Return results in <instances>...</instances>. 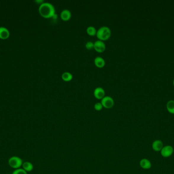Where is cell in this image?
<instances>
[{
  "label": "cell",
  "instance_id": "6da1fadb",
  "mask_svg": "<svg viewBox=\"0 0 174 174\" xmlns=\"http://www.w3.org/2000/svg\"><path fill=\"white\" fill-rule=\"evenodd\" d=\"M39 12L44 18H51L56 14V9L51 3L44 2L39 6Z\"/></svg>",
  "mask_w": 174,
  "mask_h": 174
},
{
  "label": "cell",
  "instance_id": "7a4b0ae2",
  "mask_svg": "<svg viewBox=\"0 0 174 174\" xmlns=\"http://www.w3.org/2000/svg\"><path fill=\"white\" fill-rule=\"evenodd\" d=\"M111 33V29L107 26H104L97 30L96 35L99 40L104 41L107 40L110 37Z\"/></svg>",
  "mask_w": 174,
  "mask_h": 174
},
{
  "label": "cell",
  "instance_id": "3957f363",
  "mask_svg": "<svg viewBox=\"0 0 174 174\" xmlns=\"http://www.w3.org/2000/svg\"><path fill=\"white\" fill-rule=\"evenodd\" d=\"M22 160L18 156H12L9 158L8 164L9 166L13 168L16 169H20L22 165Z\"/></svg>",
  "mask_w": 174,
  "mask_h": 174
},
{
  "label": "cell",
  "instance_id": "277c9868",
  "mask_svg": "<svg viewBox=\"0 0 174 174\" xmlns=\"http://www.w3.org/2000/svg\"><path fill=\"white\" fill-rule=\"evenodd\" d=\"M101 103L103 107L107 109H109L113 107L114 105V100L112 97L107 96L104 97V98L102 99Z\"/></svg>",
  "mask_w": 174,
  "mask_h": 174
},
{
  "label": "cell",
  "instance_id": "5b68a950",
  "mask_svg": "<svg viewBox=\"0 0 174 174\" xmlns=\"http://www.w3.org/2000/svg\"><path fill=\"white\" fill-rule=\"evenodd\" d=\"M174 153V149L170 145H166L162 148L160 151L162 156L164 158H167L172 155Z\"/></svg>",
  "mask_w": 174,
  "mask_h": 174
},
{
  "label": "cell",
  "instance_id": "8992f818",
  "mask_svg": "<svg viewBox=\"0 0 174 174\" xmlns=\"http://www.w3.org/2000/svg\"><path fill=\"white\" fill-rule=\"evenodd\" d=\"M106 45L104 41L101 40H97L94 42V49L97 52L102 53L105 50Z\"/></svg>",
  "mask_w": 174,
  "mask_h": 174
},
{
  "label": "cell",
  "instance_id": "52a82bcc",
  "mask_svg": "<svg viewBox=\"0 0 174 174\" xmlns=\"http://www.w3.org/2000/svg\"><path fill=\"white\" fill-rule=\"evenodd\" d=\"M93 93L95 97L98 99H102L105 96V91L102 87H96Z\"/></svg>",
  "mask_w": 174,
  "mask_h": 174
},
{
  "label": "cell",
  "instance_id": "ba28073f",
  "mask_svg": "<svg viewBox=\"0 0 174 174\" xmlns=\"http://www.w3.org/2000/svg\"><path fill=\"white\" fill-rule=\"evenodd\" d=\"M72 15L70 10L68 9H64L61 12L60 16L62 20L67 21L70 20Z\"/></svg>",
  "mask_w": 174,
  "mask_h": 174
},
{
  "label": "cell",
  "instance_id": "9c48e42d",
  "mask_svg": "<svg viewBox=\"0 0 174 174\" xmlns=\"http://www.w3.org/2000/svg\"><path fill=\"white\" fill-rule=\"evenodd\" d=\"M152 147L153 150L156 152L161 151L163 147V143L160 140H155L153 142Z\"/></svg>",
  "mask_w": 174,
  "mask_h": 174
},
{
  "label": "cell",
  "instance_id": "30bf717a",
  "mask_svg": "<svg viewBox=\"0 0 174 174\" xmlns=\"http://www.w3.org/2000/svg\"><path fill=\"white\" fill-rule=\"evenodd\" d=\"M140 165L142 169L144 170H149L152 167L151 162L149 160L144 158L140 161Z\"/></svg>",
  "mask_w": 174,
  "mask_h": 174
},
{
  "label": "cell",
  "instance_id": "8fae6325",
  "mask_svg": "<svg viewBox=\"0 0 174 174\" xmlns=\"http://www.w3.org/2000/svg\"><path fill=\"white\" fill-rule=\"evenodd\" d=\"M95 64L97 67L102 68L104 67L105 64V61L104 58L100 56H97L94 60Z\"/></svg>",
  "mask_w": 174,
  "mask_h": 174
},
{
  "label": "cell",
  "instance_id": "7c38bea8",
  "mask_svg": "<svg viewBox=\"0 0 174 174\" xmlns=\"http://www.w3.org/2000/svg\"><path fill=\"white\" fill-rule=\"evenodd\" d=\"M10 35L8 30L5 27H0V38L2 39H7Z\"/></svg>",
  "mask_w": 174,
  "mask_h": 174
},
{
  "label": "cell",
  "instance_id": "4fadbf2b",
  "mask_svg": "<svg viewBox=\"0 0 174 174\" xmlns=\"http://www.w3.org/2000/svg\"><path fill=\"white\" fill-rule=\"evenodd\" d=\"M22 167L24 170H25L27 172H31L34 168L33 164L29 162H24V163H22Z\"/></svg>",
  "mask_w": 174,
  "mask_h": 174
},
{
  "label": "cell",
  "instance_id": "5bb4252c",
  "mask_svg": "<svg viewBox=\"0 0 174 174\" xmlns=\"http://www.w3.org/2000/svg\"><path fill=\"white\" fill-rule=\"evenodd\" d=\"M72 74L68 72H65L62 74V79L65 81H69L72 80Z\"/></svg>",
  "mask_w": 174,
  "mask_h": 174
},
{
  "label": "cell",
  "instance_id": "9a60e30c",
  "mask_svg": "<svg viewBox=\"0 0 174 174\" xmlns=\"http://www.w3.org/2000/svg\"><path fill=\"white\" fill-rule=\"evenodd\" d=\"M167 108L169 113L174 114V101L170 100L167 104Z\"/></svg>",
  "mask_w": 174,
  "mask_h": 174
},
{
  "label": "cell",
  "instance_id": "2e32d148",
  "mask_svg": "<svg viewBox=\"0 0 174 174\" xmlns=\"http://www.w3.org/2000/svg\"><path fill=\"white\" fill-rule=\"evenodd\" d=\"M87 33L91 36H94L96 34V32H97V30H96V28L93 26H89L87 27Z\"/></svg>",
  "mask_w": 174,
  "mask_h": 174
},
{
  "label": "cell",
  "instance_id": "e0dca14e",
  "mask_svg": "<svg viewBox=\"0 0 174 174\" xmlns=\"http://www.w3.org/2000/svg\"><path fill=\"white\" fill-rule=\"evenodd\" d=\"M12 174H27V172L23 169H18L15 170Z\"/></svg>",
  "mask_w": 174,
  "mask_h": 174
},
{
  "label": "cell",
  "instance_id": "ac0fdd59",
  "mask_svg": "<svg viewBox=\"0 0 174 174\" xmlns=\"http://www.w3.org/2000/svg\"><path fill=\"white\" fill-rule=\"evenodd\" d=\"M85 47L88 50H92L94 48V42L91 41L87 42L86 44Z\"/></svg>",
  "mask_w": 174,
  "mask_h": 174
},
{
  "label": "cell",
  "instance_id": "d6986e66",
  "mask_svg": "<svg viewBox=\"0 0 174 174\" xmlns=\"http://www.w3.org/2000/svg\"><path fill=\"white\" fill-rule=\"evenodd\" d=\"M103 108V106L102 105V103L100 102H97L94 105V109L97 111L101 110Z\"/></svg>",
  "mask_w": 174,
  "mask_h": 174
},
{
  "label": "cell",
  "instance_id": "ffe728a7",
  "mask_svg": "<svg viewBox=\"0 0 174 174\" xmlns=\"http://www.w3.org/2000/svg\"><path fill=\"white\" fill-rule=\"evenodd\" d=\"M173 84H174V80H173Z\"/></svg>",
  "mask_w": 174,
  "mask_h": 174
}]
</instances>
